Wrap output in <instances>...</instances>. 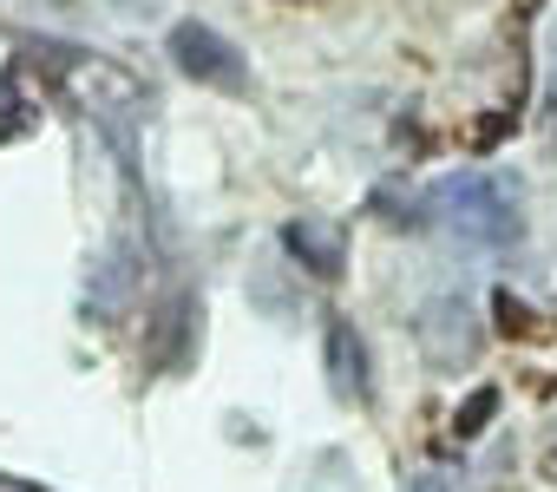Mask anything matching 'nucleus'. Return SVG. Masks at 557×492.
<instances>
[{
  "label": "nucleus",
  "mask_w": 557,
  "mask_h": 492,
  "mask_svg": "<svg viewBox=\"0 0 557 492\" xmlns=\"http://www.w3.org/2000/svg\"><path fill=\"white\" fill-rule=\"evenodd\" d=\"M433 210H440V223H453L466 243H511V236H518V197H511L498 177H479V171L446 177V184L433 190Z\"/></svg>",
  "instance_id": "1"
},
{
  "label": "nucleus",
  "mask_w": 557,
  "mask_h": 492,
  "mask_svg": "<svg viewBox=\"0 0 557 492\" xmlns=\"http://www.w3.org/2000/svg\"><path fill=\"white\" fill-rule=\"evenodd\" d=\"M171 60H177L197 86H223V93H243V86H249L243 53H236L216 27H203V21H177V27H171Z\"/></svg>",
  "instance_id": "2"
},
{
  "label": "nucleus",
  "mask_w": 557,
  "mask_h": 492,
  "mask_svg": "<svg viewBox=\"0 0 557 492\" xmlns=\"http://www.w3.org/2000/svg\"><path fill=\"white\" fill-rule=\"evenodd\" d=\"M283 243H289V257L309 263L315 276H335V270H342V230L322 223V217H296V223L283 230Z\"/></svg>",
  "instance_id": "3"
},
{
  "label": "nucleus",
  "mask_w": 557,
  "mask_h": 492,
  "mask_svg": "<svg viewBox=\"0 0 557 492\" xmlns=\"http://www.w3.org/2000/svg\"><path fill=\"white\" fill-rule=\"evenodd\" d=\"M329 381L342 401H368V348L348 322H329Z\"/></svg>",
  "instance_id": "4"
},
{
  "label": "nucleus",
  "mask_w": 557,
  "mask_h": 492,
  "mask_svg": "<svg viewBox=\"0 0 557 492\" xmlns=\"http://www.w3.org/2000/svg\"><path fill=\"white\" fill-rule=\"evenodd\" d=\"M492 407H498V388H479V394H472V401L459 407V420H453V427H459V433L472 440V433L485 427V414H492Z\"/></svg>",
  "instance_id": "5"
}]
</instances>
